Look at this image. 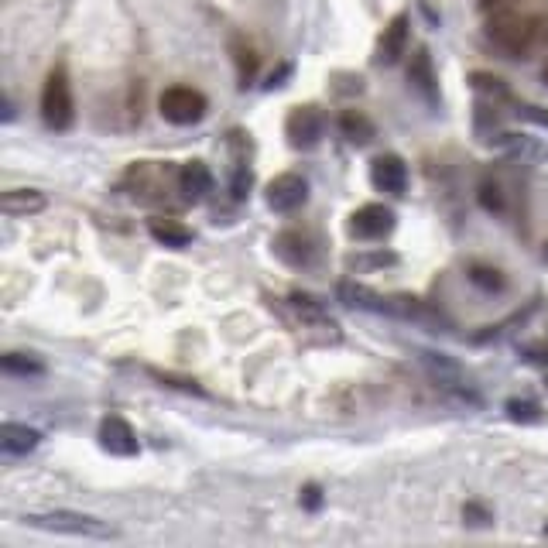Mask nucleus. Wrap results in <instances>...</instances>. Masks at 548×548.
<instances>
[{
	"instance_id": "dca6fc26",
	"label": "nucleus",
	"mask_w": 548,
	"mask_h": 548,
	"mask_svg": "<svg viewBox=\"0 0 548 548\" xmlns=\"http://www.w3.org/2000/svg\"><path fill=\"white\" fill-rule=\"evenodd\" d=\"M340 298L353 309H367V312H391V298H381L377 292H370L364 285H353V281H343L340 285Z\"/></svg>"
},
{
	"instance_id": "20e7f679",
	"label": "nucleus",
	"mask_w": 548,
	"mask_h": 548,
	"mask_svg": "<svg viewBox=\"0 0 548 548\" xmlns=\"http://www.w3.org/2000/svg\"><path fill=\"white\" fill-rule=\"evenodd\" d=\"M209 103L206 96L192 86H168L165 93L158 96V114L175 127H189V124H199L206 117Z\"/></svg>"
},
{
	"instance_id": "423d86ee",
	"label": "nucleus",
	"mask_w": 548,
	"mask_h": 548,
	"mask_svg": "<svg viewBox=\"0 0 548 548\" xmlns=\"http://www.w3.org/2000/svg\"><path fill=\"white\" fill-rule=\"evenodd\" d=\"M350 230L353 237L364 240H384L394 230V209H388L384 203H367L360 206L357 213L350 216Z\"/></svg>"
},
{
	"instance_id": "f3484780",
	"label": "nucleus",
	"mask_w": 548,
	"mask_h": 548,
	"mask_svg": "<svg viewBox=\"0 0 548 548\" xmlns=\"http://www.w3.org/2000/svg\"><path fill=\"white\" fill-rule=\"evenodd\" d=\"M148 233L158 240L161 247H172V251H182V247L192 244V233L182 227V223L175 220H161V216H155V220H148Z\"/></svg>"
},
{
	"instance_id": "f03ea898",
	"label": "nucleus",
	"mask_w": 548,
	"mask_h": 548,
	"mask_svg": "<svg viewBox=\"0 0 548 548\" xmlns=\"http://www.w3.org/2000/svg\"><path fill=\"white\" fill-rule=\"evenodd\" d=\"M24 525L42 528V531H59V535H76V538H117V531L107 521L93 518V514L79 511H31L24 514Z\"/></svg>"
},
{
	"instance_id": "ddd939ff",
	"label": "nucleus",
	"mask_w": 548,
	"mask_h": 548,
	"mask_svg": "<svg viewBox=\"0 0 548 548\" xmlns=\"http://www.w3.org/2000/svg\"><path fill=\"white\" fill-rule=\"evenodd\" d=\"M408 83L415 86V90L422 93L429 103L439 100V86H435V69H432L429 48H418L415 52V59H411V66H408Z\"/></svg>"
},
{
	"instance_id": "f257e3e1",
	"label": "nucleus",
	"mask_w": 548,
	"mask_h": 548,
	"mask_svg": "<svg viewBox=\"0 0 548 548\" xmlns=\"http://www.w3.org/2000/svg\"><path fill=\"white\" fill-rule=\"evenodd\" d=\"M487 38L511 59H525L538 42V18L521 11H497L487 21Z\"/></svg>"
},
{
	"instance_id": "39448f33",
	"label": "nucleus",
	"mask_w": 548,
	"mask_h": 548,
	"mask_svg": "<svg viewBox=\"0 0 548 548\" xmlns=\"http://www.w3.org/2000/svg\"><path fill=\"white\" fill-rule=\"evenodd\" d=\"M264 199H268V206L274 209V213H292V209H298L305 199H309V182L295 172H285V175H278V179L268 182Z\"/></svg>"
},
{
	"instance_id": "b1692460",
	"label": "nucleus",
	"mask_w": 548,
	"mask_h": 548,
	"mask_svg": "<svg viewBox=\"0 0 548 548\" xmlns=\"http://www.w3.org/2000/svg\"><path fill=\"white\" fill-rule=\"evenodd\" d=\"M507 415L514 418V422H538V405H531V401H507Z\"/></svg>"
},
{
	"instance_id": "5701e85b",
	"label": "nucleus",
	"mask_w": 548,
	"mask_h": 548,
	"mask_svg": "<svg viewBox=\"0 0 548 548\" xmlns=\"http://www.w3.org/2000/svg\"><path fill=\"white\" fill-rule=\"evenodd\" d=\"M480 206L487 209V213H501V209H504V196H501V189H497L494 182H483L480 185Z\"/></svg>"
},
{
	"instance_id": "72a5a7b5",
	"label": "nucleus",
	"mask_w": 548,
	"mask_h": 548,
	"mask_svg": "<svg viewBox=\"0 0 548 548\" xmlns=\"http://www.w3.org/2000/svg\"><path fill=\"white\" fill-rule=\"evenodd\" d=\"M545 535H548V521H545Z\"/></svg>"
},
{
	"instance_id": "393cba45",
	"label": "nucleus",
	"mask_w": 548,
	"mask_h": 548,
	"mask_svg": "<svg viewBox=\"0 0 548 548\" xmlns=\"http://www.w3.org/2000/svg\"><path fill=\"white\" fill-rule=\"evenodd\" d=\"M251 182H254L251 168H244V165H240L237 172H233V185H230L233 199H244V196H247V189H251Z\"/></svg>"
},
{
	"instance_id": "bb28decb",
	"label": "nucleus",
	"mask_w": 548,
	"mask_h": 548,
	"mask_svg": "<svg viewBox=\"0 0 548 548\" xmlns=\"http://www.w3.org/2000/svg\"><path fill=\"white\" fill-rule=\"evenodd\" d=\"M525 360H531V364L548 367V343H528V346H525Z\"/></svg>"
},
{
	"instance_id": "9b49d317",
	"label": "nucleus",
	"mask_w": 548,
	"mask_h": 548,
	"mask_svg": "<svg viewBox=\"0 0 548 548\" xmlns=\"http://www.w3.org/2000/svg\"><path fill=\"white\" fill-rule=\"evenodd\" d=\"M405 48H408V14H394L391 24L384 28V35H381L377 59H381L384 66H394V62L405 55Z\"/></svg>"
},
{
	"instance_id": "aec40b11",
	"label": "nucleus",
	"mask_w": 548,
	"mask_h": 548,
	"mask_svg": "<svg viewBox=\"0 0 548 548\" xmlns=\"http://www.w3.org/2000/svg\"><path fill=\"white\" fill-rule=\"evenodd\" d=\"M230 48H233V62H237V72H240V86H247L254 79V72H257L254 48L247 45V42H240V38H233Z\"/></svg>"
},
{
	"instance_id": "a878e982",
	"label": "nucleus",
	"mask_w": 548,
	"mask_h": 548,
	"mask_svg": "<svg viewBox=\"0 0 548 548\" xmlns=\"http://www.w3.org/2000/svg\"><path fill=\"white\" fill-rule=\"evenodd\" d=\"M463 521H466V525L483 528V525H490V511H487V507H480V504H466L463 507Z\"/></svg>"
},
{
	"instance_id": "9d476101",
	"label": "nucleus",
	"mask_w": 548,
	"mask_h": 548,
	"mask_svg": "<svg viewBox=\"0 0 548 548\" xmlns=\"http://www.w3.org/2000/svg\"><path fill=\"white\" fill-rule=\"evenodd\" d=\"M42 442V432L31 429V425H18V422H4L0 425V449L7 456H28L38 449Z\"/></svg>"
},
{
	"instance_id": "7ed1b4c3",
	"label": "nucleus",
	"mask_w": 548,
	"mask_h": 548,
	"mask_svg": "<svg viewBox=\"0 0 548 548\" xmlns=\"http://www.w3.org/2000/svg\"><path fill=\"white\" fill-rule=\"evenodd\" d=\"M72 117H76V103H72L69 72L55 66L42 86V120L52 131H66V127H72Z\"/></svg>"
},
{
	"instance_id": "c85d7f7f",
	"label": "nucleus",
	"mask_w": 548,
	"mask_h": 548,
	"mask_svg": "<svg viewBox=\"0 0 548 548\" xmlns=\"http://www.w3.org/2000/svg\"><path fill=\"white\" fill-rule=\"evenodd\" d=\"M322 497H319V487H305V507H319Z\"/></svg>"
},
{
	"instance_id": "6ab92c4d",
	"label": "nucleus",
	"mask_w": 548,
	"mask_h": 548,
	"mask_svg": "<svg viewBox=\"0 0 548 548\" xmlns=\"http://www.w3.org/2000/svg\"><path fill=\"white\" fill-rule=\"evenodd\" d=\"M4 370L14 377H42L45 374V364L31 353H7L4 357Z\"/></svg>"
},
{
	"instance_id": "1a4fd4ad",
	"label": "nucleus",
	"mask_w": 548,
	"mask_h": 548,
	"mask_svg": "<svg viewBox=\"0 0 548 548\" xmlns=\"http://www.w3.org/2000/svg\"><path fill=\"white\" fill-rule=\"evenodd\" d=\"M100 446L114 456H134L137 453V435L124 418L110 415V418H103V425H100Z\"/></svg>"
},
{
	"instance_id": "cd10ccee",
	"label": "nucleus",
	"mask_w": 548,
	"mask_h": 548,
	"mask_svg": "<svg viewBox=\"0 0 548 548\" xmlns=\"http://www.w3.org/2000/svg\"><path fill=\"white\" fill-rule=\"evenodd\" d=\"M518 117H525V120H535V124L548 127V114H545L542 107H531V103H521V107H518Z\"/></svg>"
},
{
	"instance_id": "2eb2a0df",
	"label": "nucleus",
	"mask_w": 548,
	"mask_h": 548,
	"mask_svg": "<svg viewBox=\"0 0 548 548\" xmlns=\"http://www.w3.org/2000/svg\"><path fill=\"white\" fill-rule=\"evenodd\" d=\"M45 192L38 189H11L0 196V209H4L7 216H31V213H42L45 209Z\"/></svg>"
},
{
	"instance_id": "6e6552de",
	"label": "nucleus",
	"mask_w": 548,
	"mask_h": 548,
	"mask_svg": "<svg viewBox=\"0 0 548 548\" xmlns=\"http://www.w3.org/2000/svg\"><path fill=\"white\" fill-rule=\"evenodd\" d=\"M370 182L381 192L401 196V192L408 189V165L398 155H377L370 161Z\"/></svg>"
},
{
	"instance_id": "4be33fe9",
	"label": "nucleus",
	"mask_w": 548,
	"mask_h": 548,
	"mask_svg": "<svg viewBox=\"0 0 548 548\" xmlns=\"http://www.w3.org/2000/svg\"><path fill=\"white\" fill-rule=\"evenodd\" d=\"M473 86H477L480 93H490V96H507L504 79L490 76V72H473Z\"/></svg>"
},
{
	"instance_id": "2f4dec72",
	"label": "nucleus",
	"mask_w": 548,
	"mask_h": 548,
	"mask_svg": "<svg viewBox=\"0 0 548 548\" xmlns=\"http://www.w3.org/2000/svg\"><path fill=\"white\" fill-rule=\"evenodd\" d=\"M542 79H545V83H548V62H545V69H542Z\"/></svg>"
},
{
	"instance_id": "c756f323",
	"label": "nucleus",
	"mask_w": 548,
	"mask_h": 548,
	"mask_svg": "<svg viewBox=\"0 0 548 548\" xmlns=\"http://www.w3.org/2000/svg\"><path fill=\"white\" fill-rule=\"evenodd\" d=\"M285 76H288V66H281V69L268 79V90H274V86H281V79H285Z\"/></svg>"
},
{
	"instance_id": "a211bd4d",
	"label": "nucleus",
	"mask_w": 548,
	"mask_h": 548,
	"mask_svg": "<svg viewBox=\"0 0 548 548\" xmlns=\"http://www.w3.org/2000/svg\"><path fill=\"white\" fill-rule=\"evenodd\" d=\"M340 131L350 144H370L374 141V124L360 114V110H343L340 117Z\"/></svg>"
},
{
	"instance_id": "f8f14e48",
	"label": "nucleus",
	"mask_w": 548,
	"mask_h": 548,
	"mask_svg": "<svg viewBox=\"0 0 548 548\" xmlns=\"http://www.w3.org/2000/svg\"><path fill=\"white\" fill-rule=\"evenodd\" d=\"M274 254L281 257L285 264H309L312 261V254H316V247H312V240L305 237V233H298V230H285V233H278L274 237Z\"/></svg>"
},
{
	"instance_id": "412c9836",
	"label": "nucleus",
	"mask_w": 548,
	"mask_h": 548,
	"mask_svg": "<svg viewBox=\"0 0 548 548\" xmlns=\"http://www.w3.org/2000/svg\"><path fill=\"white\" fill-rule=\"evenodd\" d=\"M470 281L477 288H483V292H504V274L497 268H487V264H473L470 268Z\"/></svg>"
},
{
	"instance_id": "473e14b6",
	"label": "nucleus",
	"mask_w": 548,
	"mask_h": 548,
	"mask_svg": "<svg viewBox=\"0 0 548 548\" xmlns=\"http://www.w3.org/2000/svg\"><path fill=\"white\" fill-rule=\"evenodd\" d=\"M545 261H548V244H545Z\"/></svg>"
},
{
	"instance_id": "7c9ffc66",
	"label": "nucleus",
	"mask_w": 548,
	"mask_h": 548,
	"mask_svg": "<svg viewBox=\"0 0 548 548\" xmlns=\"http://www.w3.org/2000/svg\"><path fill=\"white\" fill-rule=\"evenodd\" d=\"M507 4V0H480V7H501Z\"/></svg>"
},
{
	"instance_id": "0eeeda50",
	"label": "nucleus",
	"mask_w": 548,
	"mask_h": 548,
	"mask_svg": "<svg viewBox=\"0 0 548 548\" xmlns=\"http://www.w3.org/2000/svg\"><path fill=\"white\" fill-rule=\"evenodd\" d=\"M285 134L292 148H316L322 137V114L316 107H295L285 120Z\"/></svg>"
},
{
	"instance_id": "4468645a",
	"label": "nucleus",
	"mask_w": 548,
	"mask_h": 548,
	"mask_svg": "<svg viewBox=\"0 0 548 548\" xmlns=\"http://www.w3.org/2000/svg\"><path fill=\"white\" fill-rule=\"evenodd\" d=\"M179 189L189 203L203 199L206 192L213 189V175H209V168L203 165V161H185L182 172H179Z\"/></svg>"
}]
</instances>
